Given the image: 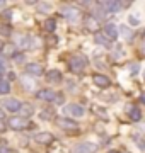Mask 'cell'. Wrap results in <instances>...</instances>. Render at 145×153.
Segmentation results:
<instances>
[{"label": "cell", "instance_id": "1", "mask_svg": "<svg viewBox=\"0 0 145 153\" xmlns=\"http://www.w3.org/2000/svg\"><path fill=\"white\" fill-rule=\"evenodd\" d=\"M29 126V121H26L24 117H10L9 119V128H12V129H17V131H22V129H26Z\"/></svg>", "mask_w": 145, "mask_h": 153}, {"label": "cell", "instance_id": "2", "mask_svg": "<svg viewBox=\"0 0 145 153\" xmlns=\"http://www.w3.org/2000/svg\"><path fill=\"white\" fill-rule=\"evenodd\" d=\"M68 66H70L72 71L78 73V71H82L85 68V58L84 56H73L72 60H70V63H68Z\"/></svg>", "mask_w": 145, "mask_h": 153}, {"label": "cell", "instance_id": "3", "mask_svg": "<svg viewBox=\"0 0 145 153\" xmlns=\"http://www.w3.org/2000/svg\"><path fill=\"white\" fill-rule=\"evenodd\" d=\"M96 152H97V146L90 141H84L73 148V153H96Z\"/></svg>", "mask_w": 145, "mask_h": 153}, {"label": "cell", "instance_id": "4", "mask_svg": "<svg viewBox=\"0 0 145 153\" xmlns=\"http://www.w3.org/2000/svg\"><path fill=\"white\" fill-rule=\"evenodd\" d=\"M4 107H5L9 112H19L21 107H22V102L17 100V99H5V100H4Z\"/></svg>", "mask_w": 145, "mask_h": 153}, {"label": "cell", "instance_id": "5", "mask_svg": "<svg viewBox=\"0 0 145 153\" xmlns=\"http://www.w3.org/2000/svg\"><path fill=\"white\" fill-rule=\"evenodd\" d=\"M70 116H75V117H80V116H84L85 109L82 107V105H78V104H70L67 105V109H65Z\"/></svg>", "mask_w": 145, "mask_h": 153}, {"label": "cell", "instance_id": "6", "mask_svg": "<svg viewBox=\"0 0 145 153\" xmlns=\"http://www.w3.org/2000/svg\"><path fill=\"white\" fill-rule=\"evenodd\" d=\"M99 5L104 9V12H118L120 10V7H121V4L120 2H99Z\"/></svg>", "mask_w": 145, "mask_h": 153}, {"label": "cell", "instance_id": "7", "mask_svg": "<svg viewBox=\"0 0 145 153\" xmlns=\"http://www.w3.org/2000/svg\"><path fill=\"white\" fill-rule=\"evenodd\" d=\"M84 24H85V27L89 29V31H92V33H97V29H99V21H97L96 17H92V16L85 17Z\"/></svg>", "mask_w": 145, "mask_h": 153}, {"label": "cell", "instance_id": "8", "mask_svg": "<svg viewBox=\"0 0 145 153\" xmlns=\"http://www.w3.org/2000/svg\"><path fill=\"white\" fill-rule=\"evenodd\" d=\"M38 97L41 99V100H46V102H51V100H55L56 95L53 90H50V88H43V90H39L38 92Z\"/></svg>", "mask_w": 145, "mask_h": 153}, {"label": "cell", "instance_id": "9", "mask_svg": "<svg viewBox=\"0 0 145 153\" xmlns=\"http://www.w3.org/2000/svg\"><path fill=\"white\" fill-rule=\"evenodd\" d=\"M34 140L41 145H48V143L53 141V136H51L50 133H38V134H34Z\"/></svg>", "mask_w": 145, "mask_h": 153}, {"label": "cell", "instance_id": "10", "mask_svg": "<svg viewBox=\"0 0 145 153\" xmlns=\"http://www.w3.org/2000/svg\"><path fill=\"white\" fill-rule=\"evenodd\" d=\"M94 83L97 85V87H102V88H106V87H109V78H108L106 75H96L94 76Z\"/></svg>", "mask_w": 145, "mask_h": 153}, {"label": "cell", "instance_id": "11", "mask_svg": "<svg viewBox=\"0 0 145 153\" xmlns=\"http://www.w3.org/2000/svg\"><path fill=\"white\" fill-rule=\"evenodd\" d=\"M46 78H48L50 82H53V83H60L63 76H61V73L58 70H50L48 73H46Z\"/></svg>", "mask_w": 145, "mask_h": 153}, {"label": "cell", "instance_id": "12", "mask_svg": "<svg viewBox=\"0 0 145 153\" xmlns=\"http://www.w3.org/2000/svg\"><path fill=\"white\" fill-rule=\"evenodd\" d=\"M56 123L63 129H75L77 128V123L75 121H70V119H56Z\"/></svg>", "mask_w": 145, "mask_h": 153}, {"label": "cell", "instance_id": "13", "mask_svg": "<svg viewBox=\"0 0 145 153\" xmlns=\"http://www.w3.org/2000/svg\"><path fill=\"white\" fill-rule=\"evenodd\" d=\"M104 33H106V38L116 39L118 29H116V26H114V24H106V27H104Z\"/></svg>", "mask_w": 145, "mask_h": 153}, {"label": "cell", "instance_id": "14", "mask_svg": "<svg viewBox=\"0 0 145 153\" xmlns=\"http://www.w3.org/2000/svg\"><path fill=\"white\" fill-rule=\"evenodd\" d=\"M26 70H28V73H31V75H41V73H43V68H41V65H38V63H29Z\"/></svg>", "mask_w": 145, "mask_h": 153}, {"label": "cell", "instance_id": "15", "mask_svg": "<svg viewBox=\"0 0 145 153\" xmlns=\"http://www.w3.org/2000/svg\"><path fill=\"white\" fill-rule=\"evenodd\" d=\"M21 114H22V117L26 119V117H29V116L34 114V107L31 104H22V107H21V111H19Z\"/></svg>", "mask_w": 145, "mask_h": 153}, {"label": "cell", "instance_id": "16", "mask_svg": "<svg viewBox=\"0 0 145 153\" xmlns=\"http://www.w3.org/2000/svg\"><path fill=\"white\" fill-rule=\"evenodd\" d=\"M63 16L68 17L70 21H75V19H78V10H75V9H63Z\"/></svg>", "mask_w": 145, "mask_h": 153}, {"label": "cell", "instance_id": "17", "mask_svg": "<svg viewBox=\"0 0 145 153\" xmlns=\"http://www.w3.org/2000/svg\"><path fill=\"white\" fill-rule=\"evenodd\" d=\"M2 53L5 56H12L14 53H16V44H4V48H2Z\"/></svg>", "mask_w": 145, "mask_h": 153}, {"label": "cell", "instance_id": "18", "mask_svg": "<svg viewBox=\"0 0 145 153\" xmlns=\"http://www.w3.org/2000/svg\"><path fill=\"white\" fill-rule=\"evenodd\" d=\"M45 29L48 31V33H53L56 29V21L55 19H48V21L45 22Z\"/></svg>", "mask_w": 145, "mask_h": 153}, {"label": "cell", "instance_id": "19", "mask_svg": "<svg viewBox=\"0 0 145 153\" xmlns=\"http://www.w3.org/2000/svg\"><path fill=\"white\" fill-rule=\"evenodd\" d=\"M140 117H142V112H140L138 107H133L130 111V119L132 121H140Z\"/></svg>", "mask_w": 145, "mask_h": 153}, {"label": "cell", "instance_id": "20", "mask_svg": "<svg viewBox=\"0 0 145 153\" xmlns=\"http://www.w3.org/2000/svg\"><path fill=\"white\" fill-rule=\"evenodd\" d=\"M96 43L102 44V46H108V44H109V41H108L106 34H101V33H97V34H96Z\"/></svg>", "mask_w": 145, "mask_h": 153}, {"label": "cell", "instance_id": "21", "mask_svg": "<svg viewBox=\"0 0 145 153\" xmlns=\"http://www.w3.org/2000/svg\"><path fill=\"white\" fill-rule=\"evenodd\" d=\"M121 36L125 39H128V41H130V39L133 38V31H132L130 27H125V26H123V27H121Z\"/></svg>", "mask_w": 145, "mask_h": 153}, {"label": "cell", "instance_id": "22", "mask_svg": "<svg viewBox=\"0 0 145 153\" xmlns=\"http://www.w3.org/2000/svg\"><path fill=\"white\" fill-rule=\"evenodd\" d=\"M10 92V85L7 80H0V94H9Z\"/></svg>", "mask_w": 145, "mask_h": 153}, {"label": "cell", "instance_id": "23", "mask_svg": "<svg viewBox=\"0 0 145 153\" xmlns=\"http://www.w3.org/2000/svg\"><path fill=\"white\" fill-rule=\"evenodd\" d=\"M17 44H19V46H22V48H29V46H31V38H26V36H22V38L17 41Z\"/></svg>", "mask_w": 145, "mask_h": 153}, {"label": "cell", "instance_id": "24", "mask_svg": "<svg viewBox=\"0 0 145 153\" xmlns=\"http://www.w3.org/2000/svg\"><path fill=\"white\" fill-rule=\"evenodd\" d=\"M22 83H24V88H26V90H31V88L34 87V82L31 78H28V76H22Z\"/></svg>", "mask_w": 145, "mask_h": 153}, {"label": "cell", "instance_id": "25", "mask_svg": "<svg viewBox=\"0 0 145 153\" xmlns=\"http://www.w3.org/2000/svg\"><path fill=\"white\" fill-rule=\"evenodd\" d=\"M38 9H39L41 12H43V10H50V4H46V2H45V4H39Z\"/></svg>", "mask_w": 145, "mask_h": 153}, {"label": "cell", "instance_id": "26", "mask_svg": "<svg viewBox=\"0 0 145 153\" xmlns=\"http://www.w3.org/2000/svg\"><path fill=\"white\" fill-rule=\"evenodd\" d=\"M128 21H130V24H133V26H138V24H140V21L137 19V17H133V16H130Z\"/></svg>", "mask_w": 145, "mask_h": 153}, {"label": "cell", "instance_id": "27", "mask_svg": "<svg viewBox=\"0 0 145 153\" xmlns=\"http://www.w3.org/2000/svg\"><path fill=\"white\" fill-rule=\"evenodd\" d=\"M0 153H10V150L7 146H2V145H0Z\"/></svg>", "mask_w": 145, "mask_h": 153}, {"label": "cell", "instance_id": "28", "mask_svg": "<svg viewBox=\"0 0 145 153\" xmlns=\"http://www.w3.org/2000/svg\"><path fill=\"white\" fill-rule=\"evenodd\" d=\"M135 141H137V145L142 146V150H145V141H144V140H135Z\"/></svg>", "mask_w": 145, "mask_h": 153}, {"label": "cell", "instance_id": "29", "mask_svg": "<svg viewBox=\"0 0 145 153\" xmlns=\"http://www.w3.org/2000/svg\"><path fill=\"white\" fill-rule=\"evenodd\" d=\"M4 70H5V68H4V61H0V80H2V75H4Z\"/></svg>", "mask_w": 145, "mask_h": 153}, {"label": "cell", "instance_id": "30", "mask_svg": "<svg viewBox=\"0 0 145 153\" xmlns=\"http://www.w3.org/2000/svg\"><path fill=\"white\" fill-rule=\"evenodd\" d=\"M4 117H5V112H4L2 107H0V121H4Z\"/></svg>", "mask_w": 145, "mask_h": 153}, {"label": "cell", "instance_id": "31", "mask_svg": "<svg viewBox=\"0 0 145 153\" xmlns=\"http://www.w3.org/2000/svg\"><path fill=\"white\" fill-rule=\"evenodd\" d=\"M4 129H5V124H4V123H2V121H0V133L4 131Z\"/></svg>", "mask_w": 145, "mask_h": 153}, {"label": "cell", "instance_id": "32", "mask_svg": "<svg viewBox=\"0 0 145 153\" xmlns=\"http://www.w3.org/2000/svg\"><path fill=\"white\" fill-rule=\"evenodd\" d=\"M140 100H142V104H145V94H142V97H140Z\"/></svg>", "mask_w": 145, "mask_h": 153}, {"label": "cell", "instance_id": "33", "mask_svg": "<svg viewBox=\"0 0 145 153\" xmlns=\"http://www.w3.org/2000/svg\"><path fill=\"white\" fill-rule=\"evenodd\" d=\"M5 7V2H0V9H4Z\"/></svg>", "mask_w": 145, "mask_h": 153}, {"label": "cell", "instance_id": "34", "mask_svg": "<svg viewBox=\"0 0 145 153\" xmlns=\"http://www.w3.org/2000/svg\"><path fill=\"white\" fill-rule=\"evenodd\" d=\"M2 48H4V43H2V41H0V53H2Z\"/></svg>", "mask_w": 145, "mask_h": 153}, {"label": "cell", "instance_id": "35", "mask_svg": "<svg viewBox=\"0 0 145 153\" xmlns=\"http://www.w3.org/2000/svg\"><path fill=\"white\" fill-rule=\"evenodd\" d=\"M142 51H144V55H145V43L142 44Z\"/></svg>", "mask_w": 145, "mask_h": 153}, {"label": "cell", "instance_id": "36", "mask_svg": "<svg viewBox=\"0 0 145 153\" xmlns=\"http://www.w3.org/2000/svg\"><path fill=\"white\" fill-rule=\"evenodd\" d=\"M109 153H118V152H109Z\"/></svg>", "mask_w": 145, "mask_h": 153}]
</instances>
